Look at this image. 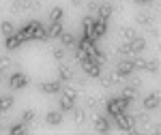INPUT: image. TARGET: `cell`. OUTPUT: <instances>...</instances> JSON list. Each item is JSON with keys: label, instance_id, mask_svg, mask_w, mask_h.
Wrapping results in <instances>:
<instances>
[{"label": "cell", "instance_id": "18", "mask_svg": "<svg viewBox=\"0 0 161 135\" xmlns=\"http://www.w3.org/2000/svg\"><path fill=\"white\" fill-rule=\"evenodd\" d=\"M58 75H60V82H71V79H73V71H71V67H67V64H60Z\"/></svg>", "mask_w": 161, "mask_h": 135}, {"label": "cell", "instance_id": "5", "mask_svg": "<svg viewBox=\"0 0 161 135\" xmlns=\"http://www.w3.org/2000/svg\"><path fill=\"white\" fill-rule=\"evenodd\" d=\"M26 84H28V75H24V73H13L11 75V79H9V86L13 88V90H19V88H24Z\"/></svg>", "mask_w": 161, "mask_h": 135}, {"label": "cell", "instance_id": "23", "mask_svg": "<svg viewBox=\"0 0 161 135\" xmlns=\"http://www.w3.org/2000/svg\"><path fill=\"white\" fill-rule=\"evenodd\" d=\"M13 67V58L9 54H4V56H0V71H9Z\"/></svg>", "mask_w": 161, "mask_h": 135}, {"label": "cell", "instance_id": "30", "mask_svg": "<svg viewBox=\"0 0 161 135\" xmlns=\"http://www.w3.org/2000/svg\"><path fill=\"white\" fill-rule=\"evenodd\" d=\"M62 94H67V97H71V99H77L80 90H77L75 86H64V88H62Z\"/></svg>", "mask_w": 161, "mask_h": 135}, {"label": "cell", "instance_id": "10", "mask_svg": "<svg viewBox=\"0 0 161 135\" xmlns=\"http://www.w3.org/2000/svg\"><path fill=\"white\" fill-rule=\"evenodd\" d=\"M105 32H108V22H105V19H97V17H95V26H92V35H95L97 39H101L103 35H105Z\"/></svg>", "mask_w": 161, "mask_h": 135}, {"label": "cell", "instance_id": "22", "mask_svg": "<svg viewBox=\"0 0 161 135\" xmlns=\"http://www.w3.org/2000/svg\"><path fill=\"white\" fill-rule=\"evenodd\" d=\"M73 122H84V118H86V110H84V107H73Z\"/></svg>", "mask_w": 161, "mask_h": 135}, {"label": "cell", "instance_id": "38", "mask_svg": "<svg viewBox=\"0 0 161 135\" xmlns=\"http://www.w3.org/2000/svg\"><path fill=\"white\" fill-rule=\"evenodd\" d=\"M137 4H144V2H150V0H136Z\"/></svg>", "mask_w": 161, "mask_h": 135}, {"label": "cell", "instance_id": "36", "mask_svg": "<svg viewBox=\"0 0 161 135\" xmlns=\"http://www.w3.org/2000/svg\"><path fill=\"white\" fill-rule=\"evenodd\" d=\"M97 105H99L97 97H86V107H97Z\"/></svg>", "mask_w": 161, "mask_h": 135}, {"label": "cell", "instance_id": "15", "mask_svg": "<svg viewBox=\"0 0 161 135\" xmlns=\"http://www.w3.org/2000/svg\"><path fill=\"white\" fill-rule=\"evenodd\" d=\"M95 131L97 133H108L110 131V122H108V118H95Z\"/></svg>", "mask_w": 161, "mask_h": 135}, {"label": "cell", "instance_id": "19", "mask_svg": "<svg viewBox=\"0 0 161 135\" xmlns=\"http://www.w3.org/2000/svg\"><path fill=\"white\" fill-rule=\"evenodd\" d=\"M4 45H7V49H17V47H19L22 41H19V37H17V32H13L11 37L4 39Z\"/></svg>", "mask_w": 161, "mask_h": 135}, {"label": "cell", "instance_id": "39", "mask_svg": "<svg viewBox=\"0 0 161 135\" xmlns=\"http://www.w3.org/2000/svg\"><path fill=\"white\" fill-rule=\"evenodd\" d=\"M80 2H82V0H71V4H80Z\"/></svg>", "mask_w": 161, "mask_h": 135}, {"label": "cell", "instance_id": "17", "mask_svg": "<svg viewBox=\"0 0 161 135\" xmlns=\"http://www.w3.org/2000/svg\"><path fill=\"white\" fill-rule=\"evenodd\" d=\"M136 19H137V24L142 26V28H146V30H153V28H155V22L150 19L148 15H144V13H140Z\"/></svg>", "mask_w": 161, "mask_h": 135}, {"label": "cell", "instance_id": "37", "mask_svg": "<svg viewBox=\"0 0 161 135\" xmlns=\"http://www.w3.org/2000/svg\"><path fill=\"white\" fill-rule=\"evenodd\" d=\"M136 120H140V122H148V114H137Z\"/></svg>", "mask_w": 161, "mask_h": 135}, {"label": "cell", "instance_id": "13", "mask_svg": "<svg viewBox=\"0 0 161 135\" xmlns=\"http://www.w3.org/2000/svg\"><path fill=\"white\" fill-rule=\"evenodd\" d=\"M64 32L62 30V24L60 22H54V24H50V28H47V39H58Z\"/></svg>", "mask_w": 161, "mask_h": 135}, {"label": "cell", "instance_id": "27", "mask_svg": "<svg viewBox=\"0 0 161 135\" xmlns=\"http://www.w3.org/2000/svg\"><path fill=\"white\" fill-rule=\"evenodd\" d=\"M9 133H11V135H22V133H26V124L19 120L17 124H13L11 129H9Z\"/></svg>", "mask_w": 161, "mask_h": 135}, {"label": "cell", "instance_id": "4", "mask_svg": "<svg viewBox=\"0 0 161 135\" xmlns=\"http://www.w3.org/2000/svg\"><path fill=\"white\" fill-rule=\"evenodd\" d=\"M28 28H30V32H32V39L47 41V30L41 26V22H28Z\"/></svg>", "mask_w": 161, "mask_h": 135}, {"label": "cell", "instance_id": "3", "mask_svg": "<svg viewBox=\"0 0 161 135\" xmlns=\"http://www.w3.org/2000/svg\"><path fill=\"white\" fill-rule=\"evenodd\" d=\"M133 67L136 69H146V71H150V73H159V64L157 62H150L146 60V58H133Z\"/></svg>", "mask_w": 161, "mask_h": 135}, {"label": "cell", "instance_id": "9", "mask_svg": "<svg viewBox=\"0 0 161 135\" xmlns=\"http://www.w3.org/2000/svg\"><path fill=\"white\" fill-rule=\"evenodd\" d=\"M112 2H101L99 4V9H97V19H110V15H112Z\"/></svg>", "mask_w": 161, "mask_h": 135}, {"label": "cell", "instance_id": "16", "mask_svg": "<svg viewBox=\"0 0 161 135\" xmlns=\"http://www.w3.org/2000/svg\"><path fill=\"white\" fill-rule=\"evenodd\" d=\"M73 107H75V99L62 94V97H60V111H71Z\"/></svg>", "mask_w": 161, "mask_h": 135}, {"label": "cell", "instance_id": "40", "mask_svg": "<svg viewBox=\"0 0 161 135\" xmlns=\"http://www.w3.org/2000/svg\"><path fill=\"white\" fill-rule=\"evenodd\" d=\"M0 77H2V71H0Z\"/></svg>", "mask_w": 161, "mask_h": 135}, {"label": "cell", "instance_id": "8", "mask_svg": "<svg viewBox=\"0 0 161 135\" xmlns=\"http://www.w3.org/2000/svg\"><path fill=\"white\" fill-rule=\"evenodd\" d=\"M136 71V67H133V60H123L118 62V69H116V73L120 75V77H127V75H131Z\"/></svg>", "mask_w": 161, "mask_h": 135}, {"label": "cell", "instance_id": "35", "mask_svg": "<svg viewBox=\"0 0 161 135\" xmlns=\"http://www.w3.org/2000/svg\"><path fill=\"white\" fill-rule=\"evenodd\" d=\"M118 54H125V56H131L133 51H131V47H129V43H125V45H120V47H118Z\"/></svg>", "mask_w": 161, "mask_h": 135}, {"label": "cell", "instance_id": "32", "mask_svg": "<svg viewBox=\"0 0 161 135\" xmlns=\"http://www.w3.org/2000/svg\"><path fill=\"white\" fill-rule=\"evenodd\" d=\"M32 120H35V110H26L24 116H22V122H24V124H30Z\"/></svg>", "mask_w": 161, "mask_h": 135}, {"label": "cell", "instance_id": "31", "mask_svg": "<svg viewBox=\"0 0 161 135\" xmlns=\"http://www.w3.org/2000/svg\"><path fill=\"white\" fill-rule=\"evenodd\" d=\"M120 35H123V37L127 39V41H131L133 37H137V35H136V30H133V28H129V26H125V28H120Z\"/></svg>", "mask_w": 161, "mask_h": 135}, {"label": "cell", "instance_id": "34", "mask_svg": "<svg viewBox=\"0 0 161 135\" xmlns=\"http://www.w3.org/2000/svg\"><path fill=\"white\" fill-rule=\"evenodd\" d=\"M99 0H90V2H88V13H97V9H99Z\"/></svg>", "mask_w": 161, "mask_h": 135}, {"label": "cell", "instance_id": "6", "mask_svg": "<svg viewBox=\"0 0 161 135\" xmlns=\"http://www.w3.org/2000/svg\"><path fill=\"white\" fill-rule=\"evenodd\" d=\"M82 69H84L86 77L99 79V75H101V64H97V62H84V64H82Z\"/></svg>", "mask_w": 161, "mask_h": 135}, {"label": "cell", "instance_id": "14", "mask_svg": "<svg viewBox=\"0 0 161 135\" xmlns=\"http://www.w3.org/2000/svg\"><path fill=\"white\" fill-rule=\"evenodd\" d=\"M129 47H131L133 54H137V51H142V49L146 47V41H144L142 37H133L131 41H129Z\"/></svg>", "mask_w": 161, "mask_h": 135}, {"label": "cell", "instance_id": "33", "mask_svg": "<svg viewBox=\"0 0 161 135\" xmlns=\"http://www.w3.org/2000/svg\"><path fill=\"white\" fill-rule=\"evenodd\" d=\"M52 56H54V60H62V58H64V49L62 47L52 49Z\"/></svg>", "mask_w": 161, "mask_h": 135}, {"label": "cell", "instance_id": "2", "mask_svg": "<svg viewBox=\"0 0 161 135\" xmlns=\"http://www.w3.org/2000/svg\"><path fill=\"white\" fill-rule=\"evenodd\" d=\"M131 101H127L125 97H116V99H110L108 101V111H110L112 116H118V114H123L127 110V105H129Z\"/></svg>", "mask_w": 161, "mask_h": 135}, {"label": "cell", "instance_id": "11", "mask_svg": "<svg viewBox=\"0 0 161 135\" xmlns=\"http://www.w3.org/2000/svg\"><path fill=\"white\" fill-rule=\"evenodd\" d=\"M159 103H161L159 92H153V94H148V97L144 99V107H146V110H157Z\"/></svg>", "mask_w": 161, "mask_h": 135}, {"label": "cell", "instance_id": "1", "mask_svg": "<svg viewBox=\"0 0 161 135\" xmlns=\"http://www.w3.org/2000/svg\"><path fill=\"white\" fill-rule=\"evenodd\" d=\"M116 118V124L120 127V131H125V133H133L136 131V116H129V114H118V116H114Z\"/></svg>", "mask_w": 161, "mask_h": 135}, {"label": "cell", "instance_id": "26", "mask_svg": "<svg viewBox=\"0 0 161 135\" xmlns=\"http://www.w3.org/2000/svg\"><path fill=\"white\" fill-rule=\"evenodd\" d=\"M60 19H62V9L60 7H54L50 11V22L54 24V22H60Z\"/></svg>", "mask_w": 161, "mask_h": 135}, {"label": "cell", "instance_id": "24", "mask_svg": "<svg viewBox=\"0 0 161 135\" xmlns=\"http://www.w3.org/2000/svg\"><path fill=\"white\" fill-rule=\"evenodd\" d=\"M17 37H19V41H22V43H24V41H28V39H32V32H30L28 24H26L24 28H19V30H17Z\"/></svg>", "mask_w": 161, "mask_h": 135}, {"label": "cell", "instance_id": "28", "mask_svg": "<svg viewBox=\"0 0 161 135\" xmlns=\"http://www.w3.org/2000/svg\"><path fill=\"white\" fill-rule=\"evenodd\" d=\"M0 30H2V35H4V37H11L13 32H15V28H13L11 22H2V24H0Z\"/></svg>", "mask_w": 161, "mask_h": 135}, {"label": "cell", "instance_id": "12", "mask_svg": "<svg viewBox=\"0 0 161 135\" xmlns=\"http://www.w3.org/2000/svg\"><path fill=\"white\" fill-rule=\"evenodd\" d=\"M41 90H43L45 94H56V92L62 90V86H60V82H43V84H41Z\"/></svg>", "mask_w": 161, "mask_h": 135}, {"label": "cell", "instance_id": "29", "mask_svg": "<svg viewBox=\"0 0 161 135\" xmlns=\"http://www.w3.org/2000/svg\"><path fill=\"white\" fill-rule=\"evenodd\" d=\"M11 105H13V97H0V111L11 110Z\"/></svg>", "mask_w": 161, "mask_h": 135}, {"label": "cell", "instance_id": "20", "mask_svg": "<svg viewBox=\"0 0 161 135\" xmlns=\"http://www.w3.org/2000/svg\"><path fill=\"white\" fill-rule=\"evenodd\" d=\"M45 122L47 124H60L62 122V111H50L45 116Z\"/></svg>", "mask_w": 161, "mask_h": 135}, {"label": "cell", "instance_id": "7", "mask_svg": "<svg viewBox=\"0 0 161 135\" xmlns=\"http://www.w3.org/2000/svg\"><path fill=\"white\" fill-rule=\"evenodd\" d=\"M99 79H101V84H103V88H114L120 82V75L118 73H101Z\"/></svg>", "mask_w": 161, "mask_h": 135}, {"label": "cell", "instance_id": "21", "mask_svg": "<svg viewBox=\"0 0 161 135\" xmlns=\"http://www.w3.org/2000/svg\"><path fill=\"white\" fill-rule=\"evenodd\" d=\"M137 92H140V88L131 86V84H129V86H127V88H123V97L127 99V101H133V99L137 97Z\"/></svg>", "mask_w": 161, "mask_h": 135}, {"label": "cell", "instance_id": "25", "mask_svg": "<svg viewBox=\"0 0 161 135\" xmlns=\"http://www.w3.org/2000/svg\"><path fill=\"white\" fill-rule=\"evenodd\" d=\"M60 41H62V45H67V47L77 43V41H75V37L71 35V32H62V35H60Z\"/></svg>", "mask_w": 161, "mask_h": 135}]
</instances>
